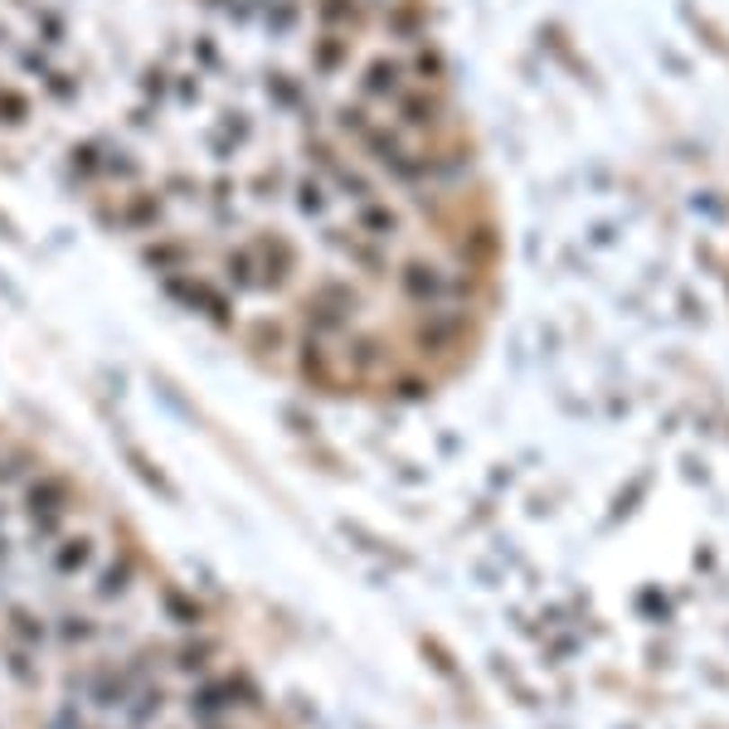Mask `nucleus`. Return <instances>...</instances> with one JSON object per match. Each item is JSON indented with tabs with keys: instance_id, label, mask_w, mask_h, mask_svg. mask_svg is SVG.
<instances>
[{
	"instance_id": "obj_1",
	"label": "nucleus",
	"mask_w": 729,
	"mask_h": 729,
	"mask_svg": "<svg viewBox=\"0 0 729 729\" xmlns=\"http://www.w3.org/2000/svg\"><path fill=\"white\" fill-rule=\"evenodd\" d=\"M131 671H112V666H102V671H93L88 676V700L98 705V710H117L127 696H131Z\"/></svg>"
},
{
	"instance_id": "obj_2",
	"label": "nucleus",
	"mask_w": 729,
	"mask_h": 729,
	"mask_svg": "<svg viewBox=\"0 0 729 729\" xmlns=\"http://www.w3.org/2000/svg\"><path fill=\"white\" fill-rule=\"evenodd\" d=\"M64 496H68L64 476H44V482H34L25 492V511H30V516H54V511L64 506Z\"/></svg>"
},
{
	"instance_id": "obj_3",
	"label": "nucleus",
	"mask_w": 729,
	"mask_h": 729,
	"mask_svg": "<svg viewBox=\"0 0 729 729\" xmlns=\"http://www.w3.org/2000/svg\"><path fill=\"white\" fill-rule=\"evenodd\" d=\"M165 686H147L137 700L127 705V729H147V725H156L161 720V710H165Z\"/></svg>"
},
{
	"instance_id": "obj_4",
	"label": "nucleus",
	"mask_w": 729,
	"mask_h": 729,
	"mask_svg": "<svg viewBox=\"0 0 729 729\" xmlns=\"http://www.w3.org/2000/svg\"><path fill=\"white\" fill-rule=\"evenodd\" d=\"M93 559V535H74L54 549V573H78Z\"/></svg>"
},
{
	"instance_id": "obj_5",
	"label": "nucleus",
	"mask_w": 729,
	"mask_h": 729,
	"mask_svg": "<svg viewBox=\"0 0 729 729\" xmlns=\"http://www.w3.org/2000/svg\"><path fill=\"white\" fill-rule=\"evenodd\" d=\"M131 573H137V565H131V559L122 555V559H117V565H112V569H107L102 579H98V599H102V603L122 599V593H127V583H131Z\"/></svg>"
},
{
	"instance_id": "obj_6",
	"label": "nucleus",
	"mask_w": 729,
	"mask_h": 729,
	"mask_svg": "<svg viewBox=\"0 0 729 729\" xmlns=\"http://www.w3.org/2000/svg\"><path fill=\"white\" fill-rule=\"evenodd\" d=\"M10 632H15V642L20 647H40L49 632H44V623L34 613H25V608H10Z\"/></svg>"
},
{
	"instance_id": "obj_7",
	"label": "nucleus",
	"mask_w": 729,
	"mask_h": 729,
	"mask_svg": "<svg viewBox=\"0 0 729 729\" xmlns=\"http://www.w3.org/2000/svg\"><path fill=\"white\" fill-rule=\"evenodd\" d=\"M93 637H98V623H93V618H83V613L58 618V642H93Z\"/></svg>"
},
{
	"instance_id": "obj_8",
	"label": "nucleus",
	"mask_w": 729,
	"mask_h": 729,
	"mask_svg": "<svg viewBox=\"0 0 729 729\" xmlns=\"http://www.w3.org/2000/svg\"><path fill=\"white\" fill-rule=\"evenodd\" d=\"M165 613H171V618H181V623H195V618H200V608L190 603L185 593H175V589H171V593H165Z\"/></svg>"
},
{
	"instance_id": "obj_9",
	"label": "nucleus",
	"mask_w": 729,
	"mask_h": 729,
	"mask_svg": "<svg viewBox=\"0 0 729 729\" xmlns=\"http://www.w3.org/2000/svg\"><path fill=\"white\" fill-rule=\"evenodd\" d=\"M5 666H10V676H15V680H34V662H30L25 652H20V642L5 652Z\"/></svg>"
},
{
	"instance_id": "obj_10",
	"label": "nucleus",
	"mask_w": 729,
	"mask_h": 729,
	"mask_svg": "<svg viewBox=\"0 0 729 729\" xmlns=\"http://www.w3.org/2000/svg\"><path fill=\"white\" fill-rule=\"evenodd\" d=\"M127 462H131V467H137L141 476H147V482H151V486H156V492H161V496H171V486H165V476H161L156 467H151V462H141V452H131V448H127Z\"/></svg>"
},
{
	"instance_id": "obj_11",
	"label": "nucleus",
	"mask_w": 729,
	"mask_h": 729,
	"mask_svg": "<svg viewBox=\"0 0 729 729\" xmlns=\"http://www.w3.org/2000/svg\"><path fill=\"white\" fill-rule=\"evenodd\" d=\"M49 729H83V715H78V705L68 700V705H58V715H54V725Z\"/></svg>"
},
{
	"instance_id": "obj_12",
	"label": "nucleus",
	"mask_w": 729,
	"mask_h": 729,
	"mask_svg": "<svg viewBox=\"0 0 729 729\" xmlns=\"http://www.w3.org/2000/svg\"><path fill=\"white\" fill-rule=\"evenodd\" d=\"M0 292H5V297H15V292H10V282H5V278H0Z\"/></svg>"
},
{
	"instance_id": "obj_13",
	"label": "nucleus",
	"mask_w": 729,
	"mask_h": 729,
	"mask_svg": "<svg viewBox=\"0 0 729 729\" xmlns=\"http://www.w3.org/2000/svg\"><path fill=\"white\" fill-rule=\"evenodd\" d=\"M0 520H5V511H0Z\"/></svg>"
}]
</instances>
